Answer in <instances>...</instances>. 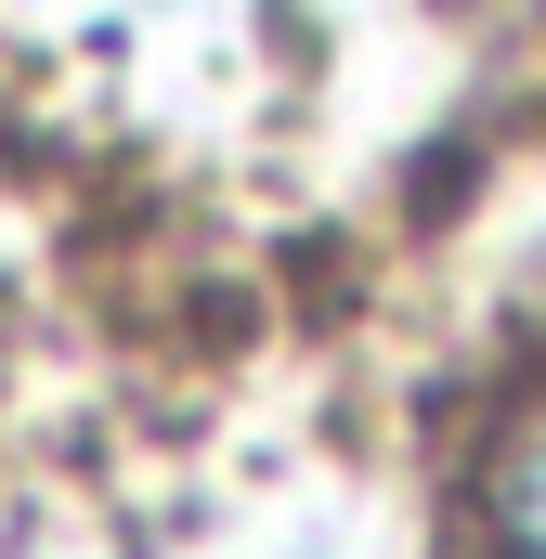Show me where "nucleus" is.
<instances>
[{
	"instance_id": "1",
	"label": "nucleus",
	"mask_w": 546,
	"mask_h": 559,
	"mask_svg": "<svg viewBox=\"0 0 546 559\" xmlns=\"http://www.w3.org/2000/svg\"><path fill=\"white\" fill-rule=\"evenodd\" d=\"M468 559H546V404L495 429V455L468 481Z\"/></svg>"
}]
</instances>
